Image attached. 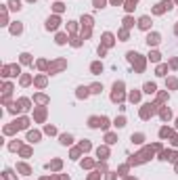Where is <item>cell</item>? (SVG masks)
<instances>
[{
  "mask_svg": "<svg viewBox=\"0 0 178 180\" xmlns=\"http://www.w3.org/2000/svg\"><path fill=\"white\" fill-rule=\"evenodd\" d=\"M145 90H147V92H153V90H155V86H153V84H147Z\"/></svg>",
  "mask_w": 178,
  "mask_h": 180,
  "instance_id": "obj_1",
  "label": "cell"
}]
</instances>
